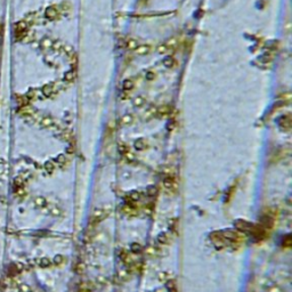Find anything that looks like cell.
<instances>
[{"label":"cell","instance_id":"1","mask_svg":"<svg viewBox=\"0 0 292 292\" xmlns=\"http://www.w3.org/2000/svg\"><path fill=\"white\" fill-rule=\"evenodd\" d=\"M210 240L218 249L223 248H229L233 245H237L241 236L237 233L233 231H221V232H215L210 235Z\"/></svg>","mask_w":292,"mask_h":292},{"label":"cell","instance_id":"2","mask_svg":"<svg viewBox=\"0 0 292 292\" xmlns=\"http://www.w3.org/2000/svg\"><path fill=\"white\" fill-rule=\"evenodd\" d=\"M26 32H27V25L24 21H21L15 25V35L17 39H22L25 37Z\"/></svg>","mask_w":292,"mask_h":292},{"label":"cell","instance_id":"3","mask_svg":"<svg viewBox=\"0 0 292 292\" xmlns=\"http://www.w3.org/2000/svg\"><path fill=\"white\" fill-rule=\"evenodd\" d=\"M46 17L49 19H56L57 15H58V11H57V9H55L54 7H49L46 9Z\"/></svg>","mask_w":292,"mask_h":292}]
</instances>
